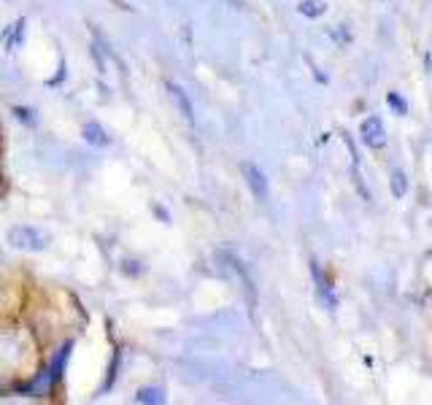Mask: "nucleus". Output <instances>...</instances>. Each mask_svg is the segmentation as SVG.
<instances>
[{
    "label": "nucleus",
    "instance_id": "nucleus-1",
    "mask_svg": "<svg viewBox=\"0 0 432 405\" xmlns=\"http://www.w3.org/2000/svg\"><path fill=\"white\" fill-rule=\"evenodd\" d=\"M6 240L17 252H43L49 246V235L38 227H11Z\"/></svg>",
    "mask_w": 432,
    "mask_h": 405
},
{
    "label": "nucleus",
    "instance_id": "nucleus-2",
    "mask_svg": "<svg viewBox=\"0 0 432 405\" xmlns=\"http://www.w3.org/2000/svg\"><path fill=\"white\" fill-rule=\"evenodd\" d=\"M359 135L365 141V146L370 149H384L386 146V128L381 122V116H368L359 128Z\"/></svg>",
    "mask_w": 432,
    "mask_h": 405
},
{
    "label": "nucleus",
    "instance_id": "nucleus-3",
    "mask_svg": "<svg viewBox=\"0 0 432 405\" xmlns=\"http://www.w3.org/2000/svg\"><path fill=\"white\" fill-rule=\"evenodd\" d=\"M244 176H246V184H249V189L254 192V198H257V200H265V198H267V181H265L263 170H260L257 165H251V163H246Z\"/></svg>",
    "mask_w": 432,
    "mask_h": 405
},
{
    "label": "nucleus",
    "instance_id": "nucleus-4",
    "mask_svg": "<svg viewBox=\"0 0 432 405\" xmlns=\"http://www.w3.org/2000/svg\"><path fill=\"white\" fill-rule=\"evenodd\" d=\"M311 273H314V281H316V287H319V297L321 303L327 306V308H338V297H335V292H333V287H330V281L321 276L319 265L314 262L311 265Z\"/></svg>",
    "mask_w": 432,
    "mask_h": 405
},
{
    "label": "nucleus",
    "instance_id": "nucleus-5",
    "mask_svg": "<svg viewBox=\"0 0 432 405\" xmlns=\"http://www.w3.org/2000/svg\"><path fill=\"white\" fill-rule=\"evenodd\" d=\"M168 90H170V97L176 100V106H179V111H181V116L187 119V122H195V116H192V103L187 100V95L181 92L176 84H168Z\"/></svg>",
    "mask_w": 432,
    "mask_h": 405
},
{
    "label": "nucleus",
    "instance_id": "nucleus-6",
    "mask_svg": "<svg viewBox=\"0 0 432 405\" xmlns=\"http://www.w3.org/2000/svg\"><path fill=\"white\" fill-rule=\"evenodd\" d=\"M298 8H300L302 17L316 19V17H321V14L327 11V3H324V0H302Z\"/></svg>",
    "mask_w": 432,
    "mask_h": 405
},
{
    "label": "nucleus",
    "instance_id": "nucleus-7",
    "mask_svg": "<svg viewBox=\"0 0 432 405\" xmlns=\"http://www.w3.org/2000/svg\"><path fill=\"white\" fill-rule=\"evenodd\" d=\"M84 135H87V141L95 144V146H106V144H109V135H106V130L100 128V125H87V128H84Z\"/></svg>",
    "mask_w": 432,
    "mask_h": 405
},
{
    "label": "nucleus",
    "instance_id": "nucleus-8",
    "mask_svg": "<svg viewBox=\"0 0 432 405\" xmlns=\"http://www.w3.org/2000/svg\"><path fill=\"white\" fill-rule=\"evenodd\" d=\"M135 400H138V403H165V394H162V389L149 387V389H141Z\"/></svg>",
    "mask_w": 432,
    "mask_h": 405
},
{
    "label": "nucleus",
    "instance_id": "nucleus-9",
    "mask_svg": "<svg viewBox=\"0 0 432 405\" xmlns=\"http://www.w3.org/2000/svg\"><path fill=\"white\" fill-rule=\"evenodd\" d=\"M405 186H408L405 173H403V170H395V173H392V195H395V198H403V195H405Z\"/></svg>",
    "mask_w": 432,
    "mask_h": 405
},
{
    "label": "nucleus",
    "instance_id": "nucleus-10",
    "mask_svg": "<svg viewBox=\"0 0 432 405\" xmlns=\"http://www.w3.org/2000/svg\"><path fill=\"white\" fill-rule=\"evenodd\" d=\"M386 103H389V106L397 111V116H405V114H408V103H405V100H403V97H400L397 92L386 95Z\"/></svg>",
    "mask_w": 432,
    "mask_h": 405
}]
</instances>
